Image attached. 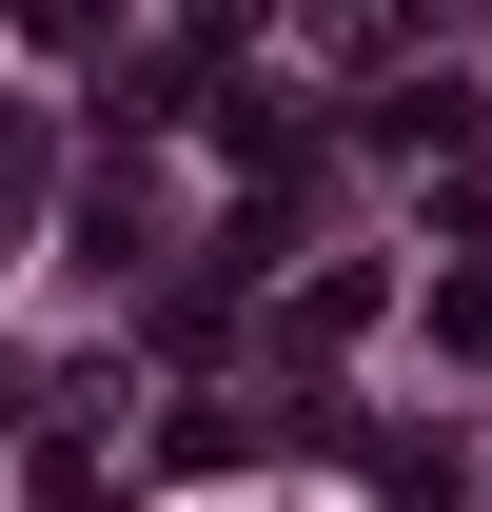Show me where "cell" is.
I'll use <instances>...</instances> for the list:
<instances>
[{
    "instance_id": "6da1fadb",
    "label": "cell",
    "mask_w": 492,
    "mask_h": 512,
    "mask_svg": "<svg viewBox=\"0 0 492 512\" xmlns=\"http://www.w3.org/2000/svg\"><path fill=\"white\" fill-rule=\"evenodd\" d=\"M374 138H394V158H453V138H473V99H433V79H394V99H374Z\"/></svg>"
},
{
    "instance_id": "7a4b0ae2",
    "label": "cell",
    "mask_w": 492,
    "mask_h": 512,
    "mask_svg": "<svg viewBox=\"0 0 492 512\" xmlns=\"http://www.w3.org/2000/svg\"><path fill=\"white\" fill-rule=\"evenodd\" d=\"M433 335H453V355H492V256H473V276H433Z\"/></svg>"
},
{
    "instance_id": "277c9868",
    "label": "cell",
    "mask_w": 492,
    "mask_h": 512,
    "mask_svg": "<svg viewBox=\"0 0 492 512\" xmlns=\"http://www.w3.org/2000/svg\"><path fill=\"white\" fill-rule=\"evenodd\" d=\"M20 20H40V40H99V0H20Z\"/></svg>"
},
{
    "instance_id": "3957f363",
    "label": "cell",
    "mask_w": 492,
    "mask_h": 512,
    "mask_svg": "<svg viewBox=\"0 0 492 512\" xmlns=\"http://www.w3.org/2000/svg\"><path fill=\"white\" fill-rule=\"evenodd\" d=\"M394 20H414V0H315V40H394Z\"/></svg>"
}]
</instances>
